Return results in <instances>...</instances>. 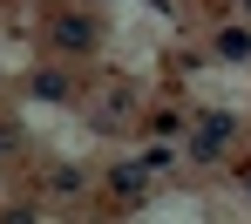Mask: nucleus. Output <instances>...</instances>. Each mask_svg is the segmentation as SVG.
<instances>
[{
    "mask_svg": "<svg viewBox=\"0 0 251 224\" xmlns=\"http://www.w3.org/2000/svg\"><path fill=\"white\" fill-rule=\"evenodd\" d=\"M48 34H54V48H61V54H88V48L102 41V21H95V14H82V7H68V14H54V27H48Z\"/></svg>",
    "mask_w": 251,
    "mask_h": 224,
    "instance_id": "nucleus-1",
    "label": "nucleus"
},
{
    "mask_svg": "<svg viewBox=\"0 0 251 224\" xmlns=\"http://www.w3.org/2000/svg\"><path fill=\"white\" fill-rule=\"evenodd\" d=\"M224 149H231V116H204V123L190 129V156H197V163H217Z\"/></svg>",
    "mask_w": 251,
    "mask_h": 224,
    "instance_id": "nucleus-2",
    "label": "nucleus"
},
{
    "mask_svg": "<svg viewBox=\"0 0 251 224\" xmlns=\"http://www.w3.org/2000/svg\"><path fill=\"white\" fill-rule=\"evenodd\" d=\"M48 197H54V204H75V197H82V170H54V177H48Z\"/></svg>",
    "mask_w": 251,
    "mask_h": 224,
    "instance_id": "nucleus-3",
    "label": "nucleus"
},
{
    "mask_svg": "<svg viewBox=\"0 0 251 224\" xmlns=\"http://www.w3.org/2000/svg\"><path fill=\"white\" fill-rule=\"evenodd\" d=\"M217 54L245 61V54H251V27H224V34H217Z\"/></svg>",
    "mask_w": 251,
    "mask_h": 224,
    "instance_id": "nucleus-4",
    "label": "nucleus"
},
{
    "mask_svg": "<svg viewBox=\"0 0 251 224\" xmlns=\"http://www.w3.org/2000/svg\"><path fill=\"white\" fill-rule=\"evenodd\" d=\"M143 183H150V163H123V170H116V190H123V197H143Z\"/></svg>",
    "mask_w": 251,
    "mask_h": 224,
    "instance_id": "nucleus-5",
    "label": "nucleus"
},
{
    "mask_svg": "<svg viewBox=\"0 0 251 224\" xmlns=\"http://www.w3.org/2000/svg\"><path fill=\"white\" fill-rule=\"evenodd\" d=\"M34 95H48V102H61V95H68V82H61L54 68H41V75H34Z\"/></svg>",
    "mask_w": 251,
    "mask_h": 224,
    "instance_id": "nucleus-6",
    "label": "nucleus"
},
{
    "mask_svg": "<svg viewBox=\"0 0 251 224\" xmlns=\"http://www.w3.org/2000/svg\"><path fill=\"white\" fill-rule=\"evenodd\" d=\"M150 136H183V123H176V109H156V116H150Z\"/></svg>",
    "mask_w": 251,
    "mask_h": 224,
    "instance_id": "nucleus-7",
    "label": "nucleus"
},
{
    "mask_svg": "<svg viewBox=\"0 0 251 224\" xmlns=\"http://www.w3.org/2000/svg\"><path fill=\"white\" fill-rule=\"evenodd\" d=\"M238 183H245V204H251V170H245V177H238Z\"/></svg>",
    "mask_w": 251,
    "mask_h": 224,
    "instance_id": "nucleus-8",
    "label": "nucleus"
},
{
    "mask_svg": "<svg viewBox=\"0 0 251 224\" xmlns=\"http://www.w3.org/2000/svg\"><path fill=\"white\" fill-rule=\"evenodd\" d=\"M245 21H251V0H245Z\"/></svg>",
    "mask_w": 251,
    "mask_h": 224,
    "instance_id": "nucleus-9",
    "label": "nucleus"
}]
</instances>
